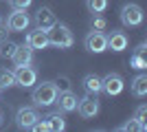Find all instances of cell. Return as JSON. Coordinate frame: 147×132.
<instances>
[{"instance_id": "cb8c5ba5", "label": "cell", "mask_w": 147, "mask_h": 132, "mask_svg": "<svg viewBox=\"0 0 147 132\" xmlns=\"http://www.w3.org/2000/svg\"><path fill=\"white\" fill-rule=\"evenodd\" d=\"M55 86H57V90H70V77L68 75H59L55 79Z\"/></svg>"}, {"instance_id": "52a82bcc", "label": "cell", "mask_w": 147, "mask_h": 132, "mask_svg": "<svg viewBox=\"0 0 147 132\" xmlns=\"http://www.w3.org/2000/svg\"><path fill=\"white\" fill-rule=\"evenodd\" d=\"M77 110L84 119H94L99 114V99L97 95H86V97H81L77 101Z\"/></svg>"}, {"instance_id": "ffe728a7", "label": "cell", "mask_w": 147, "mask_h": 132, "mask_svg": "<svg viewBox=\"0 0 147 132\" xmlns=\"http://www.w3.org/2000/svg\"><path fill=\"white\" fill-rule=\"evenodd\" d=\"M129 66L136 70H145L147 68V57L145 53H134V55L129 57Z\"/></svg>"}, {"instance_id": "7a4b0ae2", "label": "cell", "mask_w": 147, "mask_h": 132, "mask_svg": "<svg viewBox=\"0 0 147 132\" xmlns=\"http://www.w3.org/2000/svg\"><path fill=\"white\" fill-rule=\"evenodd\" d=\"M49 42H51V46H57V49H70L75 44V35L66 24L55 22L49 29Z\"/></svg>"}, {"instance_id": "d6986e66", "label": "cell", "mask_w": 147, "mask_h": 132, "mask_svg": "<svg viewBox=\"0 0 147 132\" xmlns=\"http://www.w3.org/2000/svg\"><path fill=\"white\" fill-rule=\"evenodd\" d=\"M16 46H18V44L13 42V40H2V42H0V57L11 60V55L16 53Z\"/></svg>"}, {"instance_id": "484cf974", "label": "cell", "mask_w": 147, "mask_h": 132, "mask_svg": "<svg viewBox=\"0 0 147 132\" xmlns=\"http://www.w3.org/2000/svg\"><path fill=\"white\" fill-rule=\"evenodd\" d=\"M7 2L11 5V9H29L33 5V0H7Z\"/></svg>"}, {"instance_id": "4316f807", "label": "cell", "mask_w": 147, "mask_h": 132, "mask_svg": "<svg viewBox=\"0 0 147 132\" xmlns=\"http://www.w3.org/2000/svg\"><path fill=\"white\" fill-rule=\"evenodd\" d=\"M7 33H9L7 24H2V22H0V42H2V40H7Z\"/></svg>"}, {"instance_id": "7c38bea8", "label": "cell", "mask_w": 147, "mask_h": 132, "mask_svg": "<svg viewBox=\"0 0 147 132\" xmlns=\"http://www.w3.org/2000/svg\"><path fill=\"white\" fill-rule=\"evenodd\" d=\"M57 104H59V110L61 112H73V110H77V95L70 93V90H59L57 93Z\"/></svg>"}, {"instance_id": "9a60e30c", "label": "cell", "mask_w": 147, "mask_h": 132, "mask_svg": "<svg viewBox=\"0 0 147 132\" xmlns=\"http://www.w3.org/2000/svg\"><path fill=\"white\" fill-rule=\"evenodd\" d=\"M81 84H84V90H86L88 95H99V93H101V77L94 75V73L86 75Z\"/></svg>"}, {"instance_id": "7402d4cb", "label": "cell", "mask_w": 147, "mask_h": 132, "mask_svg": "<svg viewBox=\"0 0 147 132\" xmlns=\"http://www.w3.org/2000/svg\"><path fill=\"white\" fill-rule=\"evenodd\" d=\"M119 130H123V132H129V130H138V132H145L147 130V126L145 123H138L136 119H129V121H125Z\"/></svg>"}, {"instance_id": "d4e9b609", "label": "cell", "mask_w": 147, "mask_h": 132, "mask_svg": "<svg viewBox=\"0 0 147 132\" xmlns=\"http://www.w3.org/2000/svg\"><path fill=\"white\" fill-rule=\"evenodd\" d=\"M132 119H136L138 123H145V121H147V106H138ZM145 126H147V123H145Z\"/></svg>"}, {"instance_id": "2e32d148", "label": "cell", "mask_w": 147, "mask_h": 132, "mask_svg": "<svg viewBox=\"0 0 147 132\" xmlns=\"http://www.w3.org/2000/svg\"><path fill=\"white\" fill-rule=\"evenodd\" d=\"M132 93L136 95V97H145L147 95V75H136L134 82H132Z\"/></svg>"}, {"instance_id": "9c48e42d", "label": "cell", "mask_w": 147, "mask_h": 132, "mask_svg": "<svg viewBox=\"0 0 147 132\" xmlns=\"http://www.w3.org/2000/svg\"><path fill=\"white\" fill-rule=\"evenodd\" d=\"M37 119H40V114H37L35 108H20L16 112V126L22 128V130H31V126Z\"/></svg>"}, {"instance_id": "5bb4252c", "label": "cell", "mask_w": 147, "mask_h": 132, "mask_svg": "<svg viewBox=\"0 0 147 132\" xmlns=\"http://www.w3.org/2000/svg\"><path fill=\"white\" fill-rule=\"evenodd\" d=\"M127 44H129V40H127V35H125V31H112L110 35H108V49L117 51V53L125 51Z\"/></svg>"}, {"instance_id": "4fadbf2b", "label": "cell", "mask_w": 147, "mask_h": 132, "mask_svg": "<svg viewBox=\"0 0 147 132\" xmlns=\"http://www.w3.org/2000/svg\"><path fill=\"white\" fill-rule=\"evenodd\" d=\"M11 60H13V64L16 66H22V64H31L33 62V49H31L29 44H18L16 46V53L11 55Z\"/></svg>"}, {"instance_id": "e0dca14e", "label": "cell", "mask_w": 147, "mask_h": 132, "mask_svg": "<svg viewBox=\"0 0 147 132\" xmlns=\"http://www.w3.org/2000/svg\"><path fill=\"white\" fill-rule=\"evenodd\" d=\"M16 86V77H13V70L2 68L0 70V90H7V88Z\"/></svg>"}, {"instance_id": "6da1fadb", "label": "cell", "mask_w": 147, "mask_h": 132, "mask_svg": "<svg viewBox=\"0 0 147 132\" xmlns=\"http://www.w3.org/2000/svg\"><path fill=\"white\" fill-rule=\"evenodd\" d=\"M57 86L55 82H42V84H37L35 88H33V93H31V99H33V104L35 106H53L57 99Z\"/></svg>"}, {"instance_id": "44dd1931", "label": "cell", "mask_w": 147, "mask_h": 132, "mask_svg": "<svg viewBox=\"0 0 147 132\" xmlns=\"http://www.w3.org/2000/svg\"><path fill=\"white\" fill-rule=\"evenodd\" d=\"M86 7L90 13H103L108 9V0H86Z\"/></svg>"}, {"instance_id": "277c9868", "label": "cell", "mask_w": 147, "mask_h": 132, "mask_svg": "<svg viewBox=\"0 0 147 132\" xmlns=\"http://www.w3.org/2000/svg\"><path fill=\"white\" fill-rule=\"evenodd\" d=\"M13 77H16V84L22 88H31L37 82V70L31 66V64H22V66H16L13 70Z\"/></svg>"}, {"instance_id": "8992f818", "label": "cell", "mask_w": 147, "mask_h": 132, "mask_svg": "<svg viewBox=\"0 0 147 132\" xmlns=\"http://www.w3.org/2000/svg\"><path fill=\"white\" fill-rule=\"evenodd\" d=\"M123 88H125V84H123V77L119 75V73H108L105 77H101V90L108 93L110 97L121 95Z\"/></svg>"}, {"instance_id": "3957f363", "label": "cell", "mask_w": 147, "mask_h": 132, "mask_svg": "<svg viewBox=\"0 0 147 132\" xmlns=\"http://www.w3.org/2000/svg\"><path fill=\"white\" fill-rule=\"evenodd\" d=\"M143 18H145V13H143V9L138 5H134V2L123 5V9H121V22L125 26H138V24H143Z\"/></svg>"}, {"instance_id": "603a6c76", "label": "cell", "mask_w": 147, "mask_h": 132, "mask_svg": "<svg viewBox=\"0 0 147 132\" xmlns=\"http://www.w3.org/2000/svg\"><path fill=\"white\" fill-rule=\"evenodd\" d=\"M92 16H94V18H92V31H105V26H108L105 18L101 13H92Z\"/></svg>"}, {"instance_id": "ba28073f", "label": "cell", "mask_w": 147, "mask_h": 132, "mask_svg": "<svg viewBox=\"0 0 147 132\" xmlns=\"http://www.w3.org/2000/svg\"><path fill=\"white\" fill-rule=\"evenodd\" d=\"M84 44L90 53H103L108 49V35L103 31H90L84 40Z\"/></svg>"}, {"instance_id": "5b68a950", "label": "cell", "mask_w": 147, "mask_h": 132, "mask_svg": "<svg viewBox=\"0 0 147 132\" xmlns=\"http://www.w3.org/2000/svg\"><path fill=\"white\" fill-rule=\"evenodd\" d=\"M7 29L9 31H26L31 24V18H29V13H26V9H13V13L7 18Z\"/></svg>"}, {"instance_id": "83f0119b", "label": "cell", "mask_w": 147, "mask_h": 132, "mask_svg": "<svg viewBox=\"0 0 147 132\" xmlns=\"http://www.w3.org/2000/svg\"><path fill=\"white\" fill-rule=\"evenodd\" d=\"M0 123H2V114H0Z\"/></svg>"}, {"instance_id": "30bf717a", "label": "cell", "mask_w": 147, "mask_h": 132, "mask_svg": "<svg viewBox=\"0 0 147 132\" xmlns=\"http://www.w3.org/2000/svg\"><path fill=\"white\" fill-rule=\"evenodd\" d=\"M26 44H29L31 49H46V46H51L49 42V31H44V29H40V26H35L33 31H29V35H26Z\"/></svg>"}, {"instance_id": "8fae6325", "label": "cell", "mask_w": 147, "mask_h": 132, "mask_svg": "<svg viewBox=\"0 0 147 132\" xmlns=\"http://www.w3.org/2000/svg\"><path fill=\"white\" fill-rule=\"evenodd\" d=\"M55 22H57V18H55V13H53L51 7H40V9L35 11V24L40 26V29L49 31Z\"/></svg>"}, {"instance_id": "ac0fdd59", "label": "cell", "mask_w": 147, "mask_h": 132, "mask_svg": "<svg viewBox=\"0 0 147 132\" xmlns=\"http://www.w3.org/2000/svg\"><path fill=\"white\" fill-rule=\"evenodd\" d=\"M46 121H49V126H51V130H64L66 128V121H64V117H61L59 112H51L49 117H46Z\"/></svg>"}]
</instances>
